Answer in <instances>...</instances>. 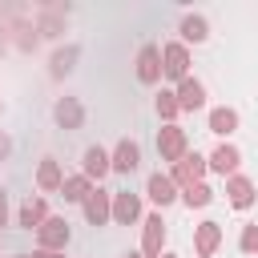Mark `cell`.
I'll return each instance as SVG.
<instances>
[{
    "instance_id": "obj_1",
    "label": "cell",
    "mask_w": 258,
    "mask_h": 258,
    "mask_svg": "<svg viewBox=\"0 0 258 258\" xmlns=\"http://www.w3.org/2000/svg\"><path fill=\"white\" fill-rule=\"evenodd\" d=\"M157 153H161V161H181L185 157V129H177V125H165L161 133H157Z\"/></svg>"
},
{
    "instance_id": "obj_2",
    "label": "cell",
    "mask_w": 258,
    "mask_h": 258,
    "mask_svg": "<svg viewBox=\"0 0 258 258\" xmlns=\"http://www.w3.org/2000/svg\"><path fill=\"white\" fill-rule=\"evenodd\" d=\"M36 238H40V250H64L73 234H69V222L64 218H44L40 230H36Z\"/></svg>"
},
{
    "instance_id": "obj_3",
    "label": "cell",
    "mask_w": 258,
    "mask_h": 258,
    "mask_svg": "<svg viewBox=\"0 0 258 258\" xmlns=\"http://www.w3.org/2000/svg\"><path fill=\"white\" fill-rule=\"evenodd\" d=\"M137 81L141 85H157L161 81V48L157 44H145L137 52Z\"/></svg>"
},
{
    "instance_id": "obj_4",
    "label": "cell",
    "mask_w": 258,
    "mask_h": 258,
    "mask_svg": "<svg viewBox=\"0 0 258 258\" xmlns=\"http://www.w3.org/2000/svg\"><path fill=\"white\" fill-rule=\"evenodd\" d=\"M81 206H85V218H89L93 226H105V222L113 218V198H109L105 189H97V185L89 189V198H85Z\"/></svg>"
},
{
    "instance_id": "obj_5",
    "label": "cell",
    "mask_w": 258,
    "mask_h": 258,
    "mask_svg": "<svg viewBox=\"0 0 258 258\" xmlns=\"http://www.w3.org/2000/svg\"><path fill=\"white\" fill-rule=\"evenodd\" d=\"M185 64H189L185 44H165V52H161V77H169V81H185Z\"/></svg>"
},
{
    "instance_id": "obj_6",
    "label": "cell",
    "mask_w": 258,
    "mask_h": 258,
    "mask_svg": "<svg viewBox=\"0 0 258 258\" xmlns=\"http://www.w3.org/2000/svg\"><path fill=\"white\" fill-rule=\"evenodd\" d=\"M202 173H206V157H198V153H185L177 165H173V185H194V181H202Z\"/></svg>"
},
{
    "instance_id": "obj_7",
    "label": "cell",
    "mask_w": 258,
    "mask_h": 258,
    "mask_svg": "<svg viewBox=\"0 0 258 258\" xmlns=\"http://www.w3.org/2000/svg\"><path fill=\"white\" fill-rule=\"evenodd\" d=\"M52 117H56L60 129H81V125H85V109H81L77 97H60L56 109H52Z\"/></svg>"
},
{
    "instance_id": "obj_8",
    "label": "cell",
    "mask_w": 258,
    "mask_h": 258,
    "mask_svg": "<svg viewBox=\"0 0 258 258\" xmlns=\"http://www.w3.org/2000/svg\"><path fill=\"white\" fill-rule=\"evenodd\" d=\"M137 161H141V149H137V141H117V149H113V157H109V169H117V173H133L137 169Z\"/></svg>"
},
{
    "instance_id": "obj_9",
    "label": "cell",
    "mask_w": 258,
    "mask_h": 258,
    "mask_svg": "<svg viewBox=\"0 0 258 258\" xmlns=\"http://www.w3.org/2000/svg\"><path fill=\"white\" fill-rule=\"evenodd\" d=\"M161 242H165V222H161V214H149L145 218V234H141V250L149 258H161Z\"/></svg>"
},
{
    "instance_id": "obj_10",
    "label": "cell",
    "mask_w": 258,
    "mask_h": 258,
    "mask_svg": "<svg viewBox=\"0 0 258 258\" xmlns=\"http://www.w3.org/2000/svg\"><path fill=\"white\" fill-rule=\"evenodd\" d=\"M137 218H141V198L137 194H113V222L133 226Z\"/></svg>"
},
{
    "instance_id": "obj_11",
    "label": "cell",
    "mask_w": 258,
    "mask_h": 258,
    "mask_svg": "<svg viewBox=\"0 0 258 258\" xmlns=\"http://www.w3.org/2000/svg\"><path fill=\"white\" fill-rule=\"evenodd\" d=\"M177 109H202L206 105V89H202V81H194V77H185V81H177Z\"/></svg>"
},
{
    "instance_id": "obj_12",
    "label": "cell",
    "mask_w": 258,
    "mask_h": 258,
    "mask_svg": "<svg viewBox=\"0 0 258 258\" xmlns=\"http://www.w3.org/2000/svg\"><path fill=\"white\" fill-rule=\"evenodd\" d=\"M145 194H149V202H153V206H169V202L177 198V185H173L165 173H149V181H145Z\"/></svg>"
},
{
    "instance_id": "obj_13",
    "label": "cell",
    "mask_w": 258,
    "mask_h": 258,
    "mask_svg": "<svg viewBox=\"0 0 258 258\" xmlns=\"http://www.w3.org/2000/svg\"><path fill=\"white\" fill-rule=\"evenodd\" d=\"M238 161H242V153H238L234 145H218V149L210 153V161H206V165H210L214 173H234V169H238Z\"/></svg>"
},
{
    "instance_id": "obj_14",
    "label": "cell",
    "mask_w": 258,
    "mask_h": 258,
    "mask_svg": "<svg viewBox=\"0 0 258 258\" xmlns=\"http://www.w3.org/2000/svg\"><path fill=\"white\" fill-rule=\"evenodd\" d=\"M194 242H198V254L210 258V254L218 250V242H222V226H218V222H202L198 234H194Z\"/></svg>"
},
{
    "instance_id": "obj_15",
    "label": "cell",
    "mask_w": 258,
    "mask_h": 258,
    "mask_svg": "<svg viewBox=\"0 0 258 258\" xmlns=\"http://www.w3.org/2000/svg\"><path fill=\"white\" fill-rule=\"evenodd\" d=\"M105 173H109V153H105L101 145H89V149H85V177H89V181H93V177L101 181Z\"/></svg>"
},
{
    "instance_id": "obj_16",
    "label": "cell",
    "mask_w": 258,
    "mask_h": 258,
    "mask_svg": "<svg viewBox=\"0 0 258 258\" xmlns=\"http://www.w3.org/2000/svg\"><path fill=\"white\" fill-rule=\"evenodd\" d=\"M226 194H230V206H234V210L254 206V185H250L246 177H230V181H226Z\"/></svg>"
},
{
    "instance_id": "obj_17",
    "label": "cell",
    "mask_w": 258,
    "mask_h": 258,
    "mask_svg": "<svg viewBox=\"0 0 258 258\" xmlns=\"http://www.w3.org/2000/svg\"><path fill=\"white\" fill-rule=\"evenodd\" d=\"M48 218V206H44V198H28L24 206H20V226L24 230H40V222Z\"/></svg>"
},
{
    "instance_id": "obj_18",
    "label": "cell",
    "mask_w": 258,
    "mask_h": 258,
    "mask_svg": "<svg viewBox=\"0 0 258 258\" xmlns=\"http://www.w3.org/2000/svg\"><path fill=\"white\" fill-rule=\"evenodd\" d=\"M89 189H93V181H89L85 173H77V177H64V181H60L64 202H85V198H89Z\"/></svg>"
},
{
    "instance_id": "obj_19",
    "label": "cell",
    "mask_w": 258,
    "mask_h": 258,
    "mask_svg": "<svg viewBox=\"0 0 258 258\" xmlns=\"http://www.w3.org/2000/svg\"><path fill=\"white\" fill-rule=\"evenodd\" d=\"M234 129H238V113H234V109L222 105V109L210 113V133H222V137H226V133H234Z\"/></svg>"
},
{
    "instance_id": "obj_20",
    "label": "cell",
    "mask_w": 258,
    "mask_h": 258,
    "mask_svg": "<svg viewBox=\"0 0 258 258\" xmlns=\"http://www.w3.org/2000/svg\"><path fill=\"white\" fill-rule=\"evenodd\" d=\"M60 181H64V177H60V165H56L52 157H44L40 169H36V185H40V189H60Z\"/></svg>"
},
{
    "instance_id": "obj_21",
    "label": "cell",
    "mask_w": 258,
    "mask_h": 258,
    "mask_svg": "<svg viewBox=\"0 0 258 258\" xmlns=\"http://www.w3.org/2000/svg\"><path fill=\"white\" fill-rule=\"evenodd\" d=\"M77 56H81V48H77V44H69V48H60V52H52V77H64V73H73Z\"/></svg>"
},
{
    "instance_id": "obj_22",
    "label": "cell",
    "mask_w": 258,
    "mask_h": 258,
    "mask_svg": "<svg viewBox=\"0 0 258 258\" xmlns=\"http://www.w3.org/2000/svg\"><path fill=\"white\" fill-rule=\"evenodd\" d=\"M181 202H185V206H210V202H214V189H210L206 181H194V185L181 189Z\"/></svg>"
},
{
    "instance_id": "obj_23",
    "label": "cell",
    "mask_w": 258,
    "mask_h": 258,
    "mask_svg": "<svg viewBox=\"0 0 258 258\" xmlns=\"http://www.w3.org/2000/svg\"><path fill=\"white\" fill-rule=\"evenodd\" d=\"M181 36H185V40H194V44H198V40H206V36H210L206 16H185V20H181Z\"/></svg>"
},
{
    "instance_id": "obj_24",
    "label": "cell",
    "mask_w": 258,
    "mask_h": 258,
    "mask_svg": "<svg viewBox=\"0 0 258 258\" xmlns=\"http://www.w3.org/2000/svg\"><path fill=\"white\" fill-rule=\"evenodd\" d=\"M36 32H40V36H60V8H48V12L40 16Z\"/></svg>"
},
{
    "instance_id": "obj_25",
    "label": "cell",
    "mask_w": 258,
    "mask_h": 258,
    "mask_svg": "<svg viewBox=\"0 0 258 258\" xmlns=\"http://www.w3.org/2000/svg\"><path fill=\"white\" fill-rule=\"evenodd\" d=\"M157 113H161L165 121H173V117L181 113V109H177V97H173V93H161V97H157Z\"/></svg>"
},
{
    "instance_id": "obj_26",
    "label": "cell",
    "mask_w": 258,
    "mask_h": 258,
    "mask_svg": "<svg viewBox=\"0 0 258 258\" xmlns=\"http://www.w3.org/2000/svg\"><path fill=\"white\" fill-rule=\"evenodd\" d=\"M242 250L246 254H258V226H246L242 230Z\"/></svg>"
},
{
    "instance_id": "obj_27",
    "label": "cell",
    "mask_w": 258,
    "mask_h": 258,
    "mask_svg": "<svg viewBox=\"0 0 258 258\" xmlns=\"http://www.w3.org/2000/svg\"><path fill=\"white\" fill-rule=\"evenodd\" d=\"M8 153H12V137H8V133H0V161H4Z\"/></svg>"
},
{
    "instance_id": "obj_28",
    "label": "cell",
    "mask_w": 258,
    "mask_h": 258,
    "mask_svg": "<svg viewBox=\"0 0 258 258\" xmlns=\"http://www.w3.org/2000/svg\"><path fill=\"white\" fill-rule=\"evenodd\" d=\"M0 226H8V194L0 189Z\"/></svg>"
},
{
    "instance_id": "obj_29",
    "label": "cell",
    "mask_w": 258,
    "mask_h": 258,
    "mask_svg": "<svg viewBox=\"0 0 258 258\" xmlns=\"http://www.w3.org/2000/svg\"><path fill=\"white\" fill-rule=\"evenodd\" d=\"M28 258H60L56 250H36V254H28Z\"/></svg>"
},
{
    "instance_id": "obj_30",
    "label": "cell",
    "mask_w": 258,
    "mask_h": 258,
    "mask_svg": "<svg viewBox=\"0 0 258 258\" xmlns=\"http://www.w3.org/2000/svg\"><path fill=\"white\" fill-rule=\"evenodd\" d=\"M161 258H177V254H161Z\"/></svg>"
},
{
    "instance_id": "obj_31",
    "label": "cell",
    "mask_w": 258,
    "mask_h": 258,
    "mask_svg": "<svg viewBox=\"0 0 258 258\" xmlns=\"http://www.w3.org/2000/svg\"><path fill=\"white\" fill-rule=\"evenodd\" d=\"M121 258H137V254H121Z\"/></svg>"
},
{
    "instance_id": "obj_32",
    "label": "cell",
    "mask_w": 258,
    "mask_h": 258,
    "mask_svg": "<svg viewBox=\"0 0 258 258\" xmlns=\"http://www.w3.org/2000/svg\"><path fill=\"white\" fill-rule=\"evenodd\" d=\"M0 113H4V101H0Z\"/></svg>"
},
{
    "instance_id": "obj_33",
    "label": "cell",
    "mask_w": 258,
    "mask_h": 258,
    "mask_svg": "<svg viewBox=\"0 0 258 258\" xmlns=\"http://www.w3.org/2000/svg\"><path fill=\"white\" fill-rule=\"evenodd\" d=\"M20 258H28V254H20Z\"/></svg>"
}]
</instances>
